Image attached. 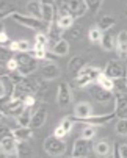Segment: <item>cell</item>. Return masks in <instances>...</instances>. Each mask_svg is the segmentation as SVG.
I'll return each mask as SVG.
<instances>
[{"label":"cell","instance_id":"obj_5","mask_svg":"<svg viewBox=\"0 0 127 158\" xmlns=\"http://www.w3.org/2000/svg\"><path fill=\"white\" fill-rule=\"evenodd\" d=\"M104 74L107 77H110L112 80L125 78L127 77V67L124 66V63L121 60H110L107 64H105Z\"/></svg>","mask_w":127,"mask_h":158},{"label":"cell","instance_id":"obj_36","mask_svg":"<svg viewBox=\"0 0 127 158\" xmlns=\"http://www.w3.org/2000/svg\"><path fill=\"white\" fill-rule=\"evenodd\" d=\"M80 136L82 138H85V139H93L94 136H96V127L94 125H85L83 128H82V133H80Z\"/></svg>","mask_w":127,"mask_h":158},{"label":"cell","instance_id":"obj_4","mask_svg":"<svg viewBox=\"0 0 127 158\" xmlns=\"http://www.w3.org/2000/svg\"><path fill=\"white\" fill-rule=\"evenodd\" d=\"M44 152L49 156H61L66 152V144H65L63 139L50 135V136H47L44 139Z\"/></svg>","mask_w":127,"mask_h":158},{"label":"cell","instance_id":"obj_14","mask_svg":"<svg viewBox=\"0 0 127 158\" xmlns=\"http://www.w3.org/2000/svg\"><path fill=\"white\" fill-rule=\"evenodd\" d=\"M115 114L119 119H127V94L115 96Z\"/></svg>","mask_w":127,"mask_h":158},{"label":"cell","instance_id":"obj_19","mask_svg":"<svg viewBox=\"0 0 127 158\" xmlns=\"http://www.w3.org/2000/svg\"><path fill=\"white\" fill-rule=\"evenodd\" d=\"M116 52L119 60H127V31H121L116 36Z\"/></svg>","mask_w":127,"mask_h":158},{"label":"cell","instance_id":"obj_15","mask_svg":"<svg viewBox=\"0 0 127 158\" xmlns=\"http://www.w3.org/2000/svg\"><path fill=\"white\" fill-rule=\"evenodd\" d=\"M90 116H93V106H91V103H88V102H78L75 105V108H74V116H71V118L75 122L78 119L90 118Z\"/></svg>","mask_w":127,"mask_h":158},{"label":"cell","instance_id":"obj_31","mask_svg":"<svg viewBox=\"0 0 127 158\" xmlns=\"http://www.w3.org/2000/svg\"><path fill=\"white\" fill-rule=\"evenodd\" d=\"M102 72L104 71H100L99 67H94V66H87L85 69L80 72V75H88L93 81H97V78L102 75Z\"/></svg>","mask_w":127,"mask_h":158},{"label":"cell","instance_id":"obj_20","mask_svg":"<svg viewBox=\"0 0 127 158\" xmlns=\"http://www.w3.org/2000/svg\"><path fill=\"white\" fill-rule=\"evenodd\" d=\"M0 150H2V153H14L17 150V139L14 136H5L0 139Z\"/></svg>","mask_w":127,"mask_h":158},{"label":"cell","instance_id":"obj_42","mask_svg":"<svg viewBox=\"0 0 127 158\" xmlns=\"http://www.w3.org/2000/svg\"><path fill=\"white\" fill-rule=\"evenodd\" d=\"M74 124H75V122L72 121V118H71V116H65V118L61 119V122H60V125H61L63 128H65V130H66L68 133H69V131L72 130Z\"/></svg>","mask_w":127,"mask_h":158},{"label":"cell","instance_id":"obj_23","mask_svg":"<svg viewBox=\"0 0 127 158\" xmlns=\"http://www.w3.org/2000/svg\"><path fill=\"white\" fill-rule=\"evenodd\" d=\"M27 13H28V16L42 20V3H41V0H30L27 3Z\"/></svg>","mask_w":127,"mask_h":158},{"label":"cell","instance_id":"obj_8","mask_svg":"<svg viewBox=\"0 0 127 158\" xmlns=\"http://www.w3.org/2000/svg\"><path fill=\"white\" fill-rule=\"evenodd\" d=\"M72 102V91H71V86L65 81H61L58 85V93H57V103L60 108H66L69 106Z\"/></svg>","mask_w":127,"mask_h":158},{"label":"cell","instance_id":"obj_28","mask_svg":"<svg viewBox=\"0 0 127 158\" xmlns=\"http://www.w3.org/2000/svg\"><path fill=\"white\" fill-rule=\"evenodd\" d=\"M52 52L57 55V56H65L69 53V41L68 39H61L58 41L55 46L52 47Z\"/></svg>","mask_w":127,"mask_h":158},{"label":"cell","instance_id":"obj_12","mask_svg":"<svg viewBox=\"0 0 127 158\" xmlns=\"http://www.w3.org/2000/svg\"><path fill=\"white\" fill-rule=\"evenodd\" d=\"M0 17L6 19L11 17L13 14L19 13V0H2L0 2Z\"/></svg>","mask_w":127,"mask_h":158},{"label":"cell","instance_id":"obj_38","mask_svg":"<svg viewBox=\"0 0 127 158\" xmlns=\"http://www.w3.org/2000/svg\"><path fill=\"white\" fill-rule=\"evenodd\" d=\"M87 2V6H88V11L93 13V14H97L100 6H102V2L104 0H85Z\"/></svg>","mask_w":127,"mask_h":158},{"label":"cell","instance_id":"obj_3","mask_svg":"<svg viewBox=\"0 0 127 158\" xmlns=\"http://www.w3.org/2000/svg\"><path fill=\"white\" fill-rule=\"evenodd\" d=\"M11 19L14 22H17L19 25H22L25 28H30V30H41V31H46L49 30V25L46 24L44 20L41 19H36V17H32V16H25V14H20V13H16L11 16Z\"/></svg>","mask_w":127,"mask_h":158},{"label":"cell","instance_id":"obj_17","mask_svg":"<svg viewBox=\"0 0 127 158\" xmlns=\"http://www.w3.org/2000/svg\"><path fill=\"white\" fill-rule=\"evenodd\" d=\"M47 119V106L42 105L39 106L36 111H33V118H32V128H41L42 125L46 124Z\"/></svg>","mask_w":127,"mask_h":158},{"label":"cell","instance_id":"obj_51","mask_svg":"<svg viewBox=\"0 0 127 158\" xmlns=\"http://www.w3.org/2000/svg\"><path fill=\"white\" fill-rule=\"evenodd\" d=\"M0 158H6V153H0Z\"/></svg>","mask_w":127,"mask_h":158},{"label":"cell","instance_id":"obj_48","mask_svg":"<svg viewBox=\"0 0 127 158\" xmlns=\"http://www.w3.org/2000/svg\"><path fill=\"white\" fill-rule=\"evenodd\" d=\"M41 3H42V5H53L55 0H41Z\"/></svg>","mask_w":127,"mask_h":158},{"label":"cell","instance_id":"obj_21","mask_svg":"<svg viewBox=\"0 0 127 158\" xmlns=\"http://www.w3.org/2000/svg\"><path fill=\"white\" fill-rule=\"evenodd\" d=\"M13 136L20 143V141H30V138L33 136V130L32 127H16L13 128Z\"/></svg>","mask_w":127,"mask_h":158},{"label":"cell","instance_id":"obj_34","mask_svg":"<svg viewBox=\"0 0 127 158\" xmlns=\"http://www.w3.org/2000/svg\"><path fill=\"white\" fill-rule=\"evenodd\" d=\"M99 86H102L104 89H107V91H113L115 89V81L110 78V77H107L104 72H102V75L97 78V81H96Z\"/></svg>","mask_w":127,"mask_h":158},{"label":"cell","instance_id":"obj_47","mask_svg":"<svg viewBox=\"0 0 127 158\" xmlns=\"http://www.w3.org/2000/svg\"><path fill=\"white\" fill-rule=\"evenodd\" d=\"M119 153H121V158H127V144L119 146Z\"/></svg>","mask_w":127,"mask_h":158},{"label":"cell","instance_id":"obj_26","mask_svg":"<svg viewBox=\"0 0 127 158\" xmlns=\"http://www.w3.org/2000/svg\"><path fill=\"white\" fill-rule=\"evenodd\" d=\"M55 16H57V8L53 5H42V20L47 25H52L55 22Z\"/></svg>","mask_w":127,"mask_h":158},{"label":"cell","instance_id":"obj_6","mask_svg":"<svg viewBox=\"0 0 127 158\" xmlns=\"http://www.w3.org/2000/svg\"><path fill=\"white\" fill-rule=\"evenodd\" d=\"M14 89H16V83L13 81L10 74L0 77V100H2V103H6L13 99Z\"/></svg>","mask_w":127,"mask_h":158},{"label":"cell","instance_id":"obj_11","mask_svg":"<svg viewBox=\"0 0 127 158\" xmlns=\"http://www.w3.org/2000/svg\"><path fill=\"white\" fill-rule=\"evenodd\" d=\"M113 146L110 143V139H99L94 144V153L97 158H108L113 155Z\"/></svg>","mask_w":127,"mask_h":158},{"label":"cell","instance_id":"obj_7","mask_svg":"<svg viewBox=\"0 0 127 158\" xmlns=\"http://www.w3.org/2000/svg\"><path fill=\"white\" fill-rule=\"evenodd\" d=\"M25 103L20 99H11L6 103H2V114L3 116H10V118H17L20 113L25 110Z\"/></svg>","mask_w":127,"mask_h":158},{"label":"cell","instance_id":"obj_32","mask_svg":"<svg viewBox=\"0 0 127 158\" xmlns=\"http://www.w3.org/2000/svg\"><path fill=\"white\" fill-rule=\"evenodd\" d=\"M102 36H104V33H102V30H100L97 25L90 27V30H88V38H90V41H91L93 44H100Z\"/></svg>","mask_w":127,"mask_h":158},{"label":"cell","instance_id":"obj_45","mask_svg":"<svg viewBox=\"0 0 127 158\" xmlns=\"http://www.w3.org/2000/svg\"><path fill=\"white\" fill-rule=\"evenodd\" d=\"M36 102H38V97H36L35 94H28V96L24 99V103H25V106H28V108H33V106L36 105Z\"/></svg>","mask_w":127,"mask_h":158},{"label":"cell","instance_id":"obj_29","mask_svg":"<svg viewBox=\"0 0 127 158\" xmlns=\"http://www.w3.org/2000/svg\"><path fill=\"white\" fill-rule=\"evenodd\" d=\"M74 17L69 16V14H60L58 19H57V25L61 28V30H69L72 25H74Z\"/></svg>","mask_w":127,"mask_h":158},{"label":"cell","instance_id":"obj_35","mask_svg":"<svg viewBox=\"0 0 127 158\" xmlns=\"http://www.w3.org/2000/svg\"><path fill=\"white\" fill-rule=\"evenodd\" d=\"M113 81H115L113 93H116V94H127V77L125 78H116Z\"/></svg>","mask_w":127,"mask_h":158},{"label":"cell","instance_id":"obj_22","mask_svg":"<svg viewBox=\"0 0 127 158\" xmlns=\"http://www.w3.org/2000/svg\"><path fill=\"white\" fill-rule=\"evenodd\" d=\"M102 31H108L110 28H113L116 25V19L112 14H104L97 19V24H96Z\"/></svg>","mask_w":127,"mask_h":158},{"label":"cell","instance_id":"obj_9","mask_svg":"<svg viewBox=\"0 0 127 158\" xmlns=\"http://www.w3.org/2000/svg\"><path fill=\"white\" fill-rule=\"evenodd\" d=\"M90 94H91V97H93L96 102H100V103H104V102H110V100L115 99L113 91H107V89H104V88L99 86V85L90 88Z\"/></svg>","mask_w":127,"mask_h":158},{"label":"cell","instance_id":"obj_40","mask_svg":"<svg viewBox=\"0 0 127 158\" xmlns=\"http://www.w3.org/2000/svg\"><path fill=\"white\" fill-rule=\"evenodd\" d=\"M33 47H35V46H32L28 39H20V41H17V52H25V53H27V52H32Z\"/></svg>","mask_w":127,"mask_h":158},{"label":"cell","instance_id":"obj_16","mask_svg":"<svg viewBox=\"0 0 127 158\" xmlns=\"http://www.w3.org/2000/svg\"><path fill=\"white\" fill-rule=\"evenodd\" d=\"M60 74H61V71H60V67L55 63H47V64H44L41 67V78L46 80V81L58 78Z\"/></svg>","mask_w":127,"mask_h":158},{"label":"cell","instance_id":"obj_30","mask_svg":"<svg viewBox=\"0 0 127 158\" xmlns=\"http://www.w3.org/2000/svg\"><path fill=\"white\" fill-rule=\"evenodd\" d=\"M83 36V27L82 25H72L69 30H66V38L68 41H78Z\"/></svg>","mask_w":127,"mask_h":158},{"label":"cell","instance_id":"obj_46","mask_svg":"<svg viewBox=\"0 0 127 158\" xmlns=\"http://www.w3.org/2000/svg\"><path fill=\"white\" fill-rule=\"evenodd\" d=\"M8 39H10V38H8V35H6L5 28H2V31H0V44H5Z\"/></svg>","mask_w":127,"mask_h":158},{"label":"cell","instance_id":"obj_43","mask_svg":"<svg viewBox=\"0 0 127 158\" xmlns=\"http://www.w3.org/2000/svg\"><path fill=\"white\" fill-rule=\"evenodd\" d=\"M5 67L10 71V72H16L17 71V67H19V64H17V60H16V56H11L8 61H6V64H5Z\"/></svg>","mask_w":127,"mask_h":158},{"label":"cell","instance_id":"obj_44","mask_svg":"<svg viewBox=\"0 0 127 158\" xmlns=\"http://www.w3.org/2000/svg\"><path fill=\"white\" fill-rule=\"evenodd\" d=\"M52 135H53V136H57V138H60V139H63L65 136H68V131H66L65 128H63L61 125H57Z\"/></svg>","mask_w":127,"mask_h":158},{"label":"cell","instance_id":"obj_24","mask_svg":"<svg viewBox=\"0 0 127 158\" xmlns=\"http://www.w3.org/2000/svg\"><path fill=\"white\" fill-rule=\"evenodd\" d=\"M32 118H33V111H32V108L27 106V108L16 118V122H17L19 127H30V125H32Z\"/></svg>","mask_w":127,"mask_h":158},{"label":"cell","instance_id":"obj_41","mask_svg":"<svg viewBox=\"0 0 127 158\" xmlns=\"http://www.w3.org/2000/svg\"><path fill=\"white\" fill-rule=\"evenodd\" d=\"M49 36H47V33L46 31H39V33H36V36H35V44H41V46H49Z\"/></svg>","mask_w":127,"mask_h":158},{"label":"cell","instance_id":"obj_25","mask_svg":"<svg viewBox=\"0 0 127 158\" xmlns=\"http://www.w3.org/2000/svg\"><path fill=\"white\" fill-rule=\"evenodd\" d=\"M17 155L19 158H33L35 152H33V147L27 143V141H17Z\"/></svg>","mask_w":127,"mask_h":158},{"label":"cell","instance_id":"obj_2","mask_svg":"<svg viewBox=\"0 0 127 158\" xmlns=\"http://www.w3.org/2000/svg\"><path fill=\"white\" fill-rule=\"evenodd\" d=\"M60 11L61 14H69L74 19H77V17H83L87 14L88 6L85 0H61Z\"/></svg>","mask_w":127,"mask_h":158},{"label":"cell","instance_id":"obj_27","mask_svg":"<svg viewBox=\"0 0 127 158\" xmlns=\"http://www.w3.org/2000/svg\"><path fill=\"white\" fill-rule=\"evenodd\" d=\"M100 46L104 50H116V38L110 31H105L100 41Z\"/></svg>","mask_w":127,"mask_h":158},{"label":"cell","instance_id":"obj_10","mask_svg":"<svg viewBox=\"0 0 127 158\" xmlns=\"http://www.w3.org/2000/svg\"><path fill=\"white\" fill-rule=\"evenodd\" d=\"M88 66V58H85L82 55H77V56H72L69 60V64H68V69L69 72L74 75V77H78L80 72Z\"/></svg>","mask_w":127,"mask_h":158},{"label":"cell","instance_id":"obj_18","mask_svg":"<svg viewBox=\"0 0 127 158\" xmlns=\"http://www.w3.org/2000/svg\"><path fill=\"white\" fill-rule=\"evenodd\" d=\"M90 152V146H88V139H85V138H77L74 141V146H72V155L71 156H83V158H87Z\"/></svg>","mask_w":127,"mask_h":158},{"label":"cell","instance_id":"obj_33","mask_svg":"<svg viewBox=\"0 0 127 158\" xmlns=\"http://www.w3.org/2000/svg\"><path fill=\"white\" fill-rule=\"evenodd\" d=\"M30 53L36 60H49L50 58L49 53H47V50H46V46H41V44H35V47H33V50Z\"/></svg>","mask_w":127,"mask_h":158},{"label":"cell","instance_id":"obj_13","mask_svg":"<svg viewBox=\"0 0 127 158\" xmlns=\"http://www.w3.org/2000/svg\"><path fill=\"white\" fill-rule=\"evenodd\" d=\"M113 118H116L115 114V111L108 113V114H99V116H90V118H83V119H78L75 122H85V124H88V125H104V124H108Z\"/></svg>","mask_w":127,"mask_h":158},{"label":"cell","instance_id":"obj_1","mask_svg":"<svg viewBox=\"0 0 127 158\" xmlns=\"http://www.w3.org/2000/svg\"><path fill=\"white\" fill-rule=\"evenodd\" d=\"M16 60H17V72L24 77H28L32 75L36 69H38V64H39V60H36L30 52H17L16 55Z\"/></svg>","mask_w":127,"mask_h":158},{"label":"cell","instance_id":"obj_52","mask_svg":"<svg viewBox=\"0 0 127 158\" xmlns=\"http://www.w3.org/2000/svg\"><path fill=\"white\" fill-rule=\"evenodd\" d=\"M71 158H83V156H71Z\"/></svg>","mask_w":127,"mask_h":158},{"label":"cell","instance_id":"obj_50","mask_svg":"<svg viewBox=\"0 0 127 158\" xmlns=\"http://www.w3.org/2000/svg\"><path fill=\"white\" fill-rule=\"evenodd\" d=\"M124 14H125V17H127V3H125V6H124Z\"/></svg>","mask_w":127,"mask_h":158},{"label":"cell","instance_id":"obj_39","mask_svg":"<svg viewBox=\"0 0 127 158\" xmlns=\"http://www.w3.org/2000/svg\"><path fill=\"white\" fill-rule=\"evenodd\" d=\"M93 80L88 77V75H78L75 77V86L77 88H87V86H91Z\"/></svg>","mask_w":127,"mask_h":158},{"label":"cell","instance_id":"obj_49","mask_svg":"<svg viewBox=\"0 0 127 158\" xmlns=\"http://www.w3.org/2000/svg\"><path fill=\"white\" fill-rule=\"evenodd\" d=\"M6 158H19V155H17V152H14V153H10V155H6Z\"/></svg>","mask_w":127,"mask_h":158},{"label":"cell","instance_id":"obj_37","mask_svg":"<svg viewBox=\"0 0 127 158\" xmlns=\"http://www.w3.org/2000/svg\"><path fill=\"white\" fill-rule=\"evenodd\" d=\"M115 131L121 136H127V119H118L115 124Z\"/></svg>","mask_w":127,"mask_h":158}]
</instances>
